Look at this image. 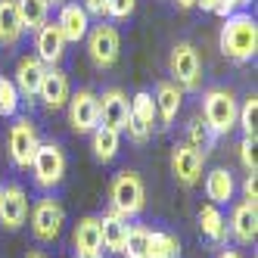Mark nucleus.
Here are the masks:
<instances>
[{
    "mask_svg": "<svg viewBox=\"0 0 258 258\" xmlns=\"http://www.w3.org/2000/svg\"><path fill=\"white\" fill-rule=\"evenodd\" d=\"M221 53L236 62H246L258 53V22L249 13H233L221 28Z\"/></svg>",
    "mask_w": 258,
    "mask_h": 258,
    "instance_id": "obj_1",
    "label": "nucleus"
},
{
    "mask_svg": "<svg viewBox=\"0 0 258 258\" xmlns=\"http://www.w3.org/2000/svg\"><path fill=\"white\" fill-rule=\"evenodd\" d=\"M236 115H239V103L230 90H224V87L206 90V97H202V118H206V124L215 134H230L236 127Z\"/></svg>",
    "mask_w": 258,
    "mask_h": 258,
    "instance_id": "obj_2",
    "label": "nucleus"
},
{
    "mask_svg": "<svg viewBox=\"0 0 258 258\" xmlns=\"http://www.w3.org/2000/svg\"><path fill=\"white\" fill-rule=\"evenodd\" d=\"M28 168H31L34 183H38L41 190L59 187L62 177H66V153H62V146L59 143H38Z\"/></svg>",
    "mask_w": 258,
    "mask_h": 258,
    "instance_id": "obj_3",
    "label": "nucleus"
},
{
    "mask_svg": "<svg viewBox=\"0 0 258 258\" xmlns=\"http://www.w3.org/2000/svg\"><path fill=\"white\" fill-rule=\"evenodd\" d=\"M109 199H112V212L124 215V218H134L143 212L146 206V187L137 171H121L115 174L112 187H109Z\"/></svg>",
    "mask_w": 258,
    "mask_h": 258,
    "instance_id": "obj_4",
    "label": "nucleus"
},
{
    "mask_svg": "<svg viewBox=\"0 0 258 258\" xmlns=\"http://www.w3.org/2000/svg\"><path fill=\"white\" fill-rule=\"evenodd\" d=\"M87 56L97 69H112L118 62V53H121V34L115 25H94L87 28Z\"/></svg>",
    "mask_w": 258,
    "mask_h": 258,
    "instance_id": "obj_5",
    "label": "nucleus"
},
{
    "mask_svg": "<svg viewBox=\"0 0 258 258\" xmlns=\"http://www.w3.org/2000/svg\"><path fill=\"white\" fill-rule=\"evenodd\" d=\"M168 72L180 90H196L202 81V59H199V50L187 41H180L171 47V56H168Z\"/></svg>",
    "mask_w": 258,
    "mask_h": 258,
    "instance_id": "obj_6",
    "label": "nucleus"
},
{
    "mask_svg": "<svg viewBox=\"0 0 258 258\" xmlns=\"http://www.w3.org/2000/svg\"><path fill=\"white\" fill-rule=\"evenodd\" d=\"M153 124H156L153 94L140 90V94H134V100H127V124H124V131H127V137H131L134 143H143L146 137H150Z\"/></svg>",
    "mask_w": 258,
    "mask_h": 258,
    "instance_id": "obj_7",
    "label": "nucleus"
},
{
    "mask_svg": "<svg viewBox=\"0 0 258 258\" xmlns=\"http://www.w3.org/2000/svg\"><path fill=\"white\" fill-rule=\"evenodd\" d=\"M62 224H66V209L56 199H41L38 206L31 209V233H34V239H41V243H53V239L59 236Z\"/></svg>",
    "mask_w": 258,
    "mask_h": 258,
    "instance_id": "obj_8",
    "label": "nucleus"
},
{
    "mask_svg": "<svg viewBox=\"0 0 258 258\" xmlns=\"http://www.w3.org/2000/svg\"><path fill=\"white\" fill-rule=\"evenodd\" d=\"M38 127H34L28 118H16L13 127H10V137H7V146H10V159L16 168H28L31 159H34V150H38Z\"/></svg>",
    "mask_w": 258,
    "mask_h": 258,
    "instance_id": "obj_9",
    "label": "nucleus"
},
{
    "mask_svg": "<svg viewBox=\"0 0 258 258\" xmlns=\"http://www.w3.org/2000/svg\"><path fill=\"white\" fill-rule=\"evenodd\" d=\"M69 124L75 127V134H90L100 124V100L94 90L69 94Z\"/></svg>",
    "mask_w": 258,
    "mask_h": 258,
    "instance_id": "obj_10",
    "label": "nucleus"
},
{
    "mask_svg": "<svg viewBox=\"0 0 258 258\" xmlns=\"http://www.w3.org/2000/svg\"><path fill=\"white\" fill-rule=\"evenodd\" d=\"M28 218V196L19 183H10L0 193V227L7 230H19Z\"/></svg>",
    "mask_w": 258,
    "mask_h": 258,
    "instance_id": "obj_11",
    "label": "nucleus"
},
{
    "mask_svg": "<svg viewBox=\"0 0 258 258\" xmlns=\"http://www.w3.org/2000/svg\"><path fill=\"white\" fill-rule=\"evenodd\" d=\"M202 159L196 150H190L187 143H177L171 150V174L177 177L180 187H196L202 180Z\"/></svg>",
    "mask_w": 258,
    "mask_h": 258,
    "instance_id": "obj_12",
    "label": "nucleus"
},
{
    "mask_svg": "<svg viewBox=\"0 0 258 258\" xmlns=\"http://www.w3.org/2000/svg\"><path fill=\"white\" fill-rule=\"evenodd\" d=\"M34 56H38L44 66H59L66 56V38L56 22H44L38 31H34Z\"/></svg>",
    "mask_w": 258,
    "mask_h": 258,
    "instance_id": "obj_13",
    "label": "nucleus"
},
{
    "mask_svg": "<svg viewBox=\"0 0 258 258\" xmlns=\"http://www.w3.org/2000/svg\"><path fill=\"white\" fill-rule=\"evenodd\" d=\"M38 97L44 100L47 109H62L69 103V75L59 66H47L41 87H38Z\"/></svg>",
    "mask_w": 258,
    "mask_h": 258,
    "instance_id": "obj_14",
    "label": "nucleus"
},
{
    "mask_svg": "<svg viewBox=\"0 0 258 258\" xmlns=\"http://www.w3.org/2000/svg\"><path fill=\"white\" fill-rule=\"evenodd\" d=\"M100 100V124L106 127H115V131H124V124H127V97L121 94L118 87H109L103 90V97Z\"/></svg>",
    "mask_w": 258,
    "mask_h": 258,
    "instance_id": "obj_15",
    "label": "nucleus"
},
{
    "mask_svg": "<svg viewBox=\"0 0 258 258\" xmlns=\"http://www.w3.org/2000/svg\"><path fill=\"white\" fill-rule=\"evenodd\" d=\"M56 25H59V31H62L66 44H78V41H84V34H87V28H90V16L84 13L81 4H62Z\"/></svg>",
    "mask_w": 258,
    "mask_h": 258,
    "instance_id": "obj_16",
    "label": "nucleus"
},
{
    "mask_svg": "<svg viewBox=\"0 0 258 258\" xmlns=\"http://www.w3.org/2000/svg\"><path fill=\"white\" fill-rule=\"evenodd\" d=\"M230 233L236 243H255L258 236V202H239L230 215Z\"/></svg>",
    "mask_w": 258,
    "mask_h": 258,
    "instance_id": "obj_17",
    "label": "nucleus"
},
{
    "mask_svg": "<svg viewBox=\"0 0 258 258\" xmlns=\"http://www.w3.org/2000/svg\"><path fill=\"white\" fill-rule=\"evenodd\" d=\"M180 100H183V90L174 84V81H159L156 84V94H153V103H156V118L168 127L177 112H180Z\"/></svg>",
    "mask_w": 258,
    "mask_h": 258,
    "instance_id": "obj_18",
    "label": "nucleus"
},
{
    "mask_svg": "<svg viewBox=\"0 0 258 258\" xmlns=\"http://www.w3.org/2000/svg\"><path fill=\"white\" fill-rule=\"evenodd\" d=\"M47 66L38 59V56H22L19 66H16V90H19V97H38V87H41V78H44Z\"/></svg>",
    "mask_w": 258,
    "mask_h": 258,
    "instance_id": "obj_19",
    "label": "nucleus"
},
{
    "mask_svg": "<svg viewBox=\"0 0 258 258\" xmlns=\"http://www.w3.org/2000/svg\"><path fill=\"white\" fill-rule=\"evenodd\" d=\"M72 243H75L78 255H103V236H100V218L87 215L75 224L72 233Z\"/></svg>",
    "mask_w": 258,
    "mask_h": 258,
    "instance_id": "obj_20",
    "label": "nucleus"
},
{
    "mask_svg": "<svg viewBox=\"0 0 258 258\" xmlns=\"http://www.w3.org/2000/svg\"><path fill=\"white\" fill-rule=\"evenodd\" d=\"M22 19H19V7L16 0H0V44L4 47H16L22 41Z\"/></svg>",
    "mask_w": 258,
    "mask_h": 258,
    "instance_id": "obj_21",
    "label": "nucleus"
},
{
    "mask_svg": "<svg viewBox=\"0 0 258 258\" xmlns=\"http://www.w3.org/2000/svg\"><path fill=\"white\" fill-rule=\"evenodd\" d=\"M100 236H103V249L121 252L124 236H127V218L118 215V212H106L100 218Z\"/></svg>",
    "mask_w": 258,
    "mask_h": 258,
    "instance_id": "obj_22",
    "label": "nucleus"
},
{
    "mask_svg": "<svg viewBox=\"0 0 258 258\" xmlns=\"http://www.w3.org/2000/svg\"><path fill=\"white\" fill-rule=\"evenodd\" d=\"M90 143H94V156L100 162H112L121 150V131L115 127H106V124H97L90 131Z\"/></svg>",
    "mask_w": 258,
    "mask_h": 258,
    "instance_id": "obj_23",
    "label": "nucleus"
},
{
    "mask_svg": "<svg viewBox=\"0 0 258 258\" xmlns=\"http://www.w3.org/2000/svg\"><path fill=\"white\" fill-rule=\"evenodd\" d=\"M233 190H236V183H233V174L227 168H215L206 174V196L215 202V206H224V202L233 199Z\"/></svg>",
    "mask_w": 258,
    "mask_h": 258,
    "instance_id": "obj_24",
    "label": "nucleus"
},
{
    "mask_svg": "<svg viewBox=\"0 0 258 258\" xmlns=\"http://www.w3.org/2000/svg\"><path fill=\"white\" fill-rule=\"evenodd\" d=\"M199 227H202V236L209 239V243H224L227 239V221L221 215V209L215 202L199 209Z\"/></svg>",
    "mask_w": 258,
    "mask_h": 258,
    "instance_id": "obj_25",
    "label": "nucleus"
},
{
    "mask_svg": "<svg viewBox=\"0 0 258 258\" xmlns=\"http://www.w3.org/2000/svg\"><path fill=\"white\" fill-rule=\"evenodd\" d=\"M215 137H218V134L206 124V118H193V121L187 124V137H183V143L206 159V156L212 153V146H215Z\"/></svg>",
    "mask_w": 258,
    "mask_h": 258,
    "instance_id": "obj_26",
    "label": "nucleus"
},
{
    "mask_svg": "<svg viewBox=\"0 0 258 258\" xmlns=\"http://www.w3.org/2000/svg\"><path fill=\"white\" fill-rule=\"evenodd\" d=\"M16 7H19V19H22L25 31H38L47 22V16H50L47 0H16Z\"/></svg>",
    "mask_w": 258,
    "mask_h": 258,
    "instance_id": "obj_27",
    "label": "nucleus"
},
{
    "mask_svg": "<svg viewBox=\"0 0 258 258\" xmlns=\"http://www.w3.org/2000/svg\"><path fill=\"white\" fill-rule=\"evenodd\" d=\"M146 252H150V230H146L143 224L127 227L121 255H124V258H146Z\"/></svg>",
    "mask_w": 258,
    "mask_h": 258,
    "instance_id": "obj_28",
    "label": "nucleus"
},
{
    "mask_svg": "<svg viewBox=\"0 0 258 258\" xmlns=\"http://www.w3.org/2000/svg\"><path fill=\"white\" fill-rule=\"evenodd\" d=\"M146 258H180V243L174 233H162V230H153L150 233V252Z\"/></svg>",
    "mask_w": 258,
    "mask_h": 258,
    "instance_id": "obj_29",
    "label": "nucleus"
},
{
    "mask_svg": "<svg viewBox=\"0 0 258 258\" xmlns=\"http://www.w3.org/2000/svg\"><path fill=\"white\" fill-rule=\"evenodd\" d=\"M19 90H16L13 78H4L0 75V118H13L19 112Z\"/></svg>",
    "mask_w": 258,
    "mask_h": 258,
    "instance_id": "obj_30",
    "label": "nucleus"
},
{
    "mask_svg": "<svg viewBox=\"0 0 258 258\" xmlns=\"http://www.w3.org/2000/svg\"><path fill=\"white\" fill-rule=\"evenodd\" d=\"M255 121H258V97H246L243 106H239V115H236V124L246 131V137H255Z\"/></svg>",
    "mask_w": 258,
    "mask_h": 258,
    "instance_id": "obj_31",
    "label": "nucleus"
},
{
    "mask_svg": "<svg viewBox=\"0 0 258 258\" xmlns=\"http://www.w3.org/2000/svg\"><path fill=\"white\" fill-rule=\"evenodd\" d=\"M137 10V0H106V16L115 22H124Z\"/></svg>",
    "mask_w": 258,
    "mask_h": 258,
    "instance_id": "obj_32",
    "label": "nucleus"
},
{
    "mask_svg": "<svg viewBox=\"0 0 258 258\" xmlns=\"http://www.w3.org/2000/svg\"><path fill=\"white\" fill-rule=\"evenodd\" d=\"M239 162H243L246 171L258 168V162H255V137H243V143H239Z\"/></svg>",
    "mask_w": 258,
    "mask_h": 258,
    "instance_id": "obj_33",
    "label": "nucleus"
},
{
    "mask_svg": "<svg viewBox=\"0 0 258 258\" xmlns=\"http://www.w3.org/2000/svg\"><path fill=\"white\" fill-rule=\"evenodd\" d=\"M84 13L87 16H97V19H103V16H106V0H84Z\"/></svg>",
    "mask_w": 258,
    "mask_h": 258,
    "instance_id": "obj_34",
    "label": "nucleus"
},
{
    "mask_svg": "<svg viewBox=\"0 0 258 258\" xmlns=\"http://www.w3.org/2000/svg\"><path fill=\"white\" fill-rule=\"evenodd\" d=\"M243 193H246V202H258V187H255V171H249L246 183H243Z\"/></svg>",
    "mask_w": 258,
    "mask_h": 258,
    "instance_id": "obj_35",
    "label": "nucleus"
},
{
    "mask_svg": "<svg viewBox=\"0 0 258 258\" xmlns=\"http://www.w3.org/2000/svg\"><path fill=\"white\" fill-rule=\"evenodd\" d=\"M221 4V0H196V7H202V10H209V13H215V7Z\"/></svg>",
    "mask_w": 258,
    "mask_h": 258,
    "instance_id": "obj_36",
    "label": "nucleus"
},
{
    "mask_svg": "<svg viewBox=\"0 0 258 258\" xmlns=\"http://www.w3.org/2000/svg\"><path fill=\"white\" fill-rule=\"evenodd\" d=\"M177 7H180V10H193L196 0H177Z\"/></svg>",
    "mask_w": 258,
    "mask_h": 258,
    "instance_id": "obj_37",
    "label": "nucleus"
},
{
    "mask_svg": "<svg viewBox=\"0 0 258 258\" xmlns=\"http://www.w3.org/2000/svg\"><path fill=\"white\" fill-rule=\"evenodd\" d=\"M218 258H243V255H239V252H236V249H227V252H221V255H218Z\"/></svg>",
    "mask_w": 258,
    "mask_h": 258,
    "instance_id": "obj_38",
    "label": "nucleus"
},
{
    "mask_svg": "<svg viewBox=\"0 0 258 258\" xmlns=\"http://www.w3.org/2000/svg\"><path fill=\"white\" fill-rule=\"evenodd\" d=\"M25 258H47V255H44V252H28Z\"/></svg>",
    "mask_w": 258,
    "mask_h": 258,
    "instance_id": "obj_39",
    "label": "nucleus"
},
{
    "mask_svg": "<svg viewBox=\"0 0 258 258\" xmlns=\"http://www.w3.org/2000/svg\"><path fill=\"white\" fill-rule=\"evenodd\" d=\"M246 4H252V0H236V7H246Z\"/></svg>",
    "mask_w": 258,
    "mask_h": 258,
    "instance_id": "obj_40",
    "label": "nucleus"
},
{
    "mask_svg": "<svg viewBox=\"0 0 258 258\" xmlns=\"http://www.w3.org/2000/svg\"><path fill=\"white\" fill-rule=\"evenodd\" d=\"M47 4H59V7H62V4H66V0H47Z\"/></svg>",
    "mask_w": 258,
    "mask_h": 258,
    "instance_id": "obj_41",
    "label": "nucleus"
},
{
    "mask_svg": "<svg viewBox=\"0 0 258 258\" xmlns=\"http://www.w3.org/2000/svg\"><path fill=\"white\" fill-rule=\"evenodd\" d=\"M78 258H103V255H78Z\"/></svg>",
    "mask_w": 258,
    "mask_h": 258,
    "instance_id": "obj_42",
    "label": "nucleus"
},
{
    "mask_svg": "<svg viewBox=\"0 0 258 258\" xmlns=\"http://www.w3.org/2000/svg\"><path fill=\"white\" fill-rule=\"evenodd\" d=\"M0 193H4V187H0Z\"/></svg>",
    "mask_w": 258,
    "mask_h": 258,
    "instance_id": "obj_43",
    "label": "nucleus"
}]
</instances>
